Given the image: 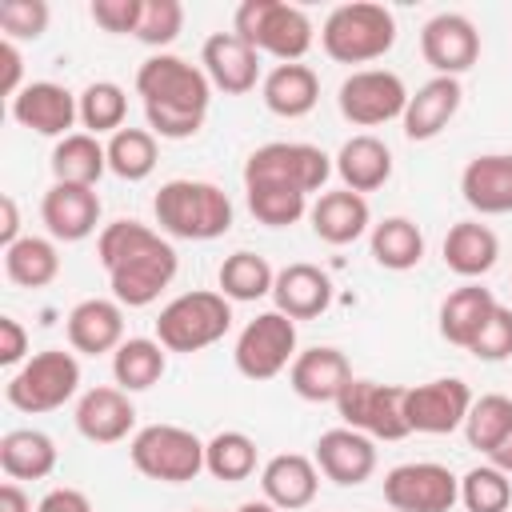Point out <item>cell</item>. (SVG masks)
Segmentation results:
<instances>
[{"label": "cell", "mask_w": 512, "mask_h": 512, "mask_svg": "<svg viewBox=\"0 0 512 512\" xmlns=\"http://www.w3.org/2000/svg\"><path fill=\"white\" fill-rule=\"evenodd\" d=\"M152 216L176 240H216L232 228V200L208 180H168L152 200Z\"/></svg>", "instance_id": "3"}, {"label": "cell", "mask_w": 512, "mask_h": 512, "mask_svg": "<svg viewBox=\"0 0 512 512\" xmlns=\"http://www.w3.org/2000/svg\"><path fill=\"white\" fill-rule=\"evenodd\" d=\"M96 260L108 272L112 300L124 308H148L176 280V248L140 220H112L96 236Z\"/></svg>", "instance_id": "1"}, {"label": "cell", "mask_w": 512, "mask_h": 512, "mask_svg": "<svg viewBox=\"0 0 512 512\" xmlns=\"http://www.w3.org/2000/svg\"><path fill=\"white\" fill-rule=\"evenodd\" d=\"M384 500L392 512H452L460 504V480L436 460L396 464L384 476Z\"/></svg>", "instance_id": "13"}, {"label": "cell", "mask_w": 512, "mask_h": 512, "mask_svg": "<svg viewBox=\"0 0 512 512\" xmlns=\"http://www.w3.org/2000/svg\"><path fill=\"white\" fill-rule=\"evenodd\" d=\"M232 32L280 64H300L316 40L308 12L284 0H244L232 16Z\"/></svg>", "instance_id": "5"}, {"label": "cell", "mask_w": 512, "mask_h": 512, "mask_svg": "<svg viewBox=\"0 0 512 512\" xmlns=\"http://www.w3.org/2000/svg\"><path fill=\"white\" fill-rule=\"evenodd\" d=\"M420 56L436 76H464L480 60V32L460 12H436L420 28Z\"/></svg>", "instance_id": "15"}, {"label": "cell", "mask_w": 512, "mask_h": 512, "mask_svg": "<svg viewBox=\"0 0 512 512\" xmlns=\"http://www.w3.org/2000/svg\"><path fill=\"white\" fill-rule=\"evenodd\" d=\"M140 12H144V0H92L88 4V16L96 20V28L112 32V36H136L140 28Z\"/></svg>", "instance_id": "47"}, {"label": "cell", "mask_w": 512, "mask_h": 512, "mask_svg": "<svg viewBox=\"0 0 512 512\" xmlns=\"http://www.w3.org/2000/svg\"><path fill=\"white\" fill-rule=\"evenodd\" d=\"M12 120L20 128H32L36 136L64 140L80 120V96H72L56 80H32L12 96Z\"/></svg>", "instance_id": "16"}, {"label": "cell", "mask_w": 512, "mask_h": 512, "mask_svg": "<svg viewBox=\"0 0 512 512\" xmlns=\"http://www.w3.org/2000/svg\"><path fill=\"white\" fill-rule=\"evenodd\" d=\"M468 352H472L476 360H484V364L508 360V356H512V308L496 304L492 316L484 320V328L476 332V340L468 344Z\"/></svg>", "instance_id": "46"}, {"label": "cell", "mask_w": 512, "mask_h": 512, "mask_svg": "<svg viewBox=\"0 0 512 512\" xmlns=\"http://www.w3.org/2000/svg\"><path fill=\"white\" fill-rule=\"evenodd\" d=\"M132 468L160 484H188L204 472V440L180 424H148L128 444Z\"/></svg>", "instance_id": "8"}, {"label": "cell", "mask_w": 512, "mask_h": 512, "mask_svg": "<svg viewBox=\"0 0 512 512\" xmlns=\"http://www.w3.org/2000/svg\"><path fill=\"white\" fill-rule=\"evenodd\" d=\"M260 492L280 512L308 508L320 492V468H316V460H308L300 452H280L260 468Z\"/></svg>", "instance_id": "24"}, {"label": "cell", "mask_w": 512, "mask_h": 512, "mask_svg": "<svg viewBox=\"0 0 512 512\" xmlns=\"http://www.w3.org/2000/svg\"><path fill=\"white\" fill-rule=\"evenodd\" d=\"M192 512H204V508H192Z\"/></svg>", "instance_id": "55"}, {"label": "cell", "mask_w": 512, "mask_h": 512, "mask_svg": "<svg viewBox=\"0 0 512 512\" xmlns=\"http://www.w3.org/2000/svg\"><path fill=\"white\" fill-rule=\"evenodd\" d=\"M312 460H316L320 476H328L332 484L356 488V484H364L376 472V440H368L364 432L340 424V428L320 432Z\"/></svg>", "instance_id": "17"}, {"label": "cell", "mask_w": 512, "mask_h": 512, "mask_svg": "<svg viewBox=\"0 0 512 512\" xmlns=\"http://www.w3.org/2000/svg\"><path fill=\"white\" fill-rule=\"evenodd\" d=\"M368 248H372V260L380 268L408 272V268H416L424 260V232L408 216H384L380 224H372Z\"/></svg>", "instance_id": "34"}, {"label": "cell", "mask_w": 512, "mask_h": 512, "mask_svg": "<svg viewBox=\"0 0 512 512\" xmlns=\"http://www.w3.org/2000/svg\"><path fill=\"white\" fill-rule=\"evenodd\" d=\"M28 360V332L16 316H0V364L4 368H20Z\"/></svg>", "instance_id": "48"}, {"label": "cell", "mask_w": 512, "mask_h": 512, "mask_svg": "<svg viewBox=\"0 0 512 512\" xmlns=\"http://www.w3.org/2000/svg\"><path fill=\"white\" fill-rule=\"evenodd\" d=\"M0 468L8 480H44L56 472V444L40 428H12L0 436Z\"/></svg>", "instance_id": "32"}, {"label": "cell", "mask_w": 512, "mask_h": 512, "mask_svg": "<svg viewBox=\"0 0 512 512\" xmlns=\"http://www.w3.org/2000/svg\"><path fill=\"white\" fill-rule=\"evenodd\" d=\"M136 96L148 116V132L160 140H188L200 132L208 104H212V84L204 68L188 64L184 56L156 52L136 68Z\"/></svg>", "instance_id": "2"}, {"label": "cell", "mask_w": 512, "mask_h": 512, "mask_svg": "<svg viewBox=\"0 0 512 512\" xmlns=\"http://www.w3.org/2000/svg\"><path fill=\"white\" fill-rule=\"evenodd\" d=\"M164 368H168V348L148 336H128L112 352V376H116V388L124 392H148L164 376Z\"/></svg>", "instance_id": "35"}, {"label": "cell", "mask_w": 512, "mask_h": 512, "mask_svg": "<svg viewBox=\"0 0 512 512\" xmlns=\"http://www.w3.org/2000/svg\"><path fill=\"white\" fill-rule=\"evenodd\" d=\"M404 396H408L404 384H380V380L352 376V384L336 400V412L344 428H356L368 440H404L408 436Z\"/></svg>", "instance_id": "10"}, {"label": "cell", "mask_w": 512, "mask_h": 512, "mask_svg": "<svg viewBox=\"0 0 512 512\" xmlns=\"http://www.w3.org/2000/svg\"><path fill=\"white\" fill-rule=\"evenodd\" d=\"M36 512H92V500L80 488H52V492H44Z\"/></svg>", "instance_id": "49"}, {"label": "cell", "mask_w": 512, "mask_h": 512, "mask_svg": "<svg viewBox=\"0 0 512 512\" xmlns=\"http://www.w3.org/2000/svg\"><path fill=\"white\" fill-rule=\"evenodd\" d=\"M4 276L20 288H48L60 276V252L44 236H20L4 248Z\"/></svg>", "instance_id": "36"}, {"label": "cell", "mask_w": 512, "mask_h": 512, "mask_svg": "<svg viewBox=\"0 0 512 512\" xmlns=\"http://www.w3.org/2000/svg\"><path fill=\"white\" fill-rule=\"evenodd\" d=\"M460 196L480 216H508L512 212V152H484L464 164Z\"/></svg>", "instance_id": "23"}, {"label": "cell", "mask_w": 512, "mask_h": 512, "mask_svg": "<svg viewBox=\"0 0 512 512\" xmlns=\"http://www.w3.org/2000/svg\"><path fill=\"white\" fill-rule=\"evenodd\" d=\"M236 512H280V508H272L268 500H248V504H240Z\"/></svg>", "instance_id": "54"}, {"label": "cell", "mask_w": 512, "mask_h": 512, "mask_svg": "<svg viewBox=\"0 0 512 512\" xmlns=\"http://www.w3.org/2000/svg\"><path fill=\"white\" fill-rule=\"evenodd\" d=\"M472 388L460 376H440L428 384L408 388L404 396V420L408 432H424V436H448L456 428H464L468 408H472Z\"/></svg>", "instance_id": "14"}, {"label": "cell", "mask_w": 512, "mask_h": 512, "mask_svg": "<svg viewBox=\"0 0 512 512\" xmlns=\"http://www.w3.org/2000/svg\"><path fill=\"white\" fill-rule=\"evenodd\" d=\"M0 60H4V80H0V92L4 96H16L24 84H20V76H24V56H20V48L12 44V40H0Z\"/></svg>", "instance_id": "50"}, {"label": "cell", "mask_w": 512, "mask_h": 512, "mask_svg": "<svg viewBox=\"0 0 512 512\" xmlns=\"http://www.w3.org/2000/svg\"><path fill=\"white\" fill-rule=\"evenodd\" d=\"M396 44V16L384 4L352 0L324 16L320 48L336 64H372Z\"/></svg>", "instance_id": "4"}, {"label": "cell", "mask_w": 512, "mask_h": 512, "mask_svg": "<svg viewBox=\"0 0 512 512\" xmlns=\"http://www.w3.org/2000/svg\"><path fill=\"white\" fill-rule=\"evenodd\" d=\"M200 68L212 88H220L228 96H244L260 80V52L252 44H244L236 32H212L200 48Z\"/></svg>", "instance_id": "18"}, {"label": "cell", "mask_w": 512, "mask_h": 512, "mask_svg": "<svg viewBox=\"0 0 512 512\" xmlns=\"http://www.w3.org/2000/svg\"><path fill=\"white\" fill-rule=\"evenodd\" d=\"M232 360H236V372L244 380H272V376H280L296 360V320H288L276 308L260 312L256 320H248L240 328Z\"/></svg>", "instance_id": "11"}, {"label": "cell", "mask_w": 512, "mask_h": 512, "mask_svg": "<svg viewBox=\"0 0 512 512\" xmlns=\"http://www.w3.org/2000/svg\"><path fill=\"white\" fill-rule=\"evenodd\" d=\"M288 384L308 404H336L340 392L352 384V364L340 348L316 344V348L296 352V360L288 368Z\"/></svg>", "instance_id": "19"}, {"label": "cell", "mask_w": 512, "mask_h": 512, "mask_svg": "<svg viewBox=\"0 0 512 512\" xmlns=\"http://www.w3.org/2000/svg\"><path fill=\"white\" fill-rule=\"evenodd\" d=\"M40 220L52 240H64V244L88 240L100 224V196L96 188H84V184H52L40 200Z\"/></svg>", "instance_id": "21"}, {"label": "cell", "mask_w": 512, "mask_h": 512, "mask_svg": "<svg viewBox=\"0 0 512 512\" xmlns=\"http://www.w3.org/2000/svg\"><path fill=\"white\" fill-rule=\"evenodd\" d=\"M496 256H500V240H496V232H492L488 224H480V220H460V224H452L448 236H444V264H448V272H456L460 280H476V276L492 272Z\"/></svg>", "instance_id": "31"}, {"label": "cell", "mask_w": 512, "mask_h": 512, "mask_svg": "<svg viewBox=\"0 0 512 512\" xmlns=\"http://www.w3.org/2000/svg\"><path fill=\"white\" fill-rule=\"evenodd\" d=\"M248 212L268 228H288L300 216H308V196L288 184H244Z\"/></svg>", "instance_id": "41"}, {"label": "cell", "mask_w": 512, "mask_h": 512, "mask_svg": "<svg viewBox=\"0 0 512 512\" xmlns=\"http://www.w3.org/2000/svg\"><path fill=\"white\" fill-rule=\"evenodd\" d=\"M408 88L396 72L388 68H356L352 76H344L340 92H336V104H340V116L356 128H376V124H388V120H400L404 108H408Z\"/></svg>", "instance_id": "12"}, {"label": "cell", "mask_w": 512, "mask_h": 512, "mask_svg": "<svg viewBox=\"0 0 512 512\" xmlns=\"http://www.w3.org/2000/svg\"><path fill=\"white\" fill-rule=\"evenodd\" d=\"M204 472L224 480V484H240L256 472V440L240 428H224L212 440H204Z\"/></svg>", "instance_id": "38"}, {"label": "cell", "mask_w": 512, "mask_h": 512, "mask_svg": "<svg viewBox=\"0 0 512 512\" xmlns=\"http://www.w3.org/2000/svg\"><path fill=\"white\" fill-rule=\"evenodd\" d=\"M272 300H276V312H284L288 320H316L332 304V280L324 268L300 260L276 272Z\"/></svg>", "instance_id": "26"}, {"label": "cell", "mask_w": 512, "mask_h": 512, "mask_svg": "<svg viewBox=\"0 0 512 512\" xmlns=\"http://www.w3.org/2000/svg\"><path fill=\"white\" fill-rule=\"evenodd\" d=\"M136 428V404L124 388L100 384L76 400V432L88 444H120Z\"/></svg>", "instance_id": "20"}, {"label": "cell", "mask_w": 512, "mask_h": 512, "mask_svg": "<svg viewBox=\"0 0 512 512\" xmlns=\"http://www.w3.org/2000/svg\"><path fill=\"white\" fill-rule=\"evenodd\" d=\"M216 284H220V292H224L228 300L252 304V300H260V296H272L276 272H272V264H268L260 252L240 248V252L224 256V264H220V272H216Z\"/></svg>", "instance_id": "37"}, {"label": "cell", "mask_w": 512, "mask_h": 512, "mask_svg": "<svg viewBox=\"0 0 512 512\" xmlns=\"http://www.w3.org/2000/svg\"><path fill=\"white\" fill-rule=\"evenodd\" d=\"M308 220H312V232L332 244V248H344L352 240H360L372 224V212H368V200L360 192H348V188H336V192H320L316 204L308 208Z\"/></svg>", "instance_id": "27"}, {"label": "cell", "mask_w": 512, "mask_h": 512, "mask_svg": "<svg viewBox=\"0 0 512 512\" xmlns=\"http://www.w3.org/2000/svg\"><path fill=\"white\" fill-rule=\"evenodd\" d=\"M64 332H68L72 352H84V356L116 352L124 344V304L104 300V296H88L68 312Z\"/></svg>", "instance_id": "22"}, {"label": "cell", "mask_w": 512, "mask_h": 512, "mask_svg": "<svg viewBox=\"0 0 512 512\" xmlns=\"http://www.w3.org/2000/svg\"><path fill=\"white\" fill-rule=\"evenodd\" d=\"M104 148H108V172L128 184L148 180L156 168V136L148 128H120L108 136Z\"/></svg>", "instance_id": "39"}, {"label": "cell", "mask_w": 512, "mask_h": 512, "mask_svg": "<svg viewBox=\"0 0 512 512\" xmlns=\"http://www.w3.org/2000/svg\"><path fill=\"white\" fill-rule=\"evenodd\" d=\"M460 504L468 512H508L512 508V476L492 464L468 468L460 476Z\"/></svg>", "instance_id": "42"}, {"label": "cell", "mask_w": 512, "mask_h": 512, "mask_svg": "<svg viewBox=\"0 0 512 512\" xmlns=\"http://www.w3.org/2000/svg\"><path fill=\"white\" fill-rule=\"evenodd\" d=\"M508 428H512V396L488 392V396L472 400L468 420H464V440H468L476 452H488Z\"/></svg>", "instance_id": "43"}, {"label": "cell", "mask_w": 512, "mask_h": 512, "mask_svg": "<svg viewBox=\"0 0 512 512\" xmlns=\"http://www.w3.org/2000/svg\"><path fill=\"white\" fill-rule=\"evenodd\" d=\"M484 456H488V464H492V468H500V472H508V476H512V428H508V432H504V436H500Z\"/></svg>", "instance_id": "53"}, {"label": "cell", "mask_w": 512, "mask_h": 512, "mask_svg": "<svg viewBox=\"0 0 512 512\" xmlns=\"http://www.w3.org/2000/svg\"><path fill=\"white\" fill-rule=\"evenodd\" d=\"M260 96H264V108L272 116H284V120H300L316 108L320 100V76L308 68V64H276L264 80H260Z\"/></svg>", "instance_id": "29"}, {"label": "cell", "mask_w": 512, "mask_h": 512, "mask_svg": "<svg viewBox=\"0 0 512 512\" xmlns=\"http://www.w3.org/2000/svg\"><path fill=\"white\" fill-rule=\"evenodd\" d=\"M460 100H464V88H460L456 76H432L428 84H420L408 96V108L400 116L404 136L408 140H432V136H440L452 124V116L460 112Z\"/></svg>", "instance_id": "25"}, {"label": "cell", "mask_w": 512, "mask_h": 512, "mask_svg": "<svg viewBox=\"0 0 512 512\" xmlns=\"http://www.w3.org/2000/svg\"><path fill=\"white\" fill-rule=\"evenodd\" d=\"M108 172V148L92 132H72L56 140L52 148V176L56 184H84L96 188V180Z\"/></svg>", "instance_id": "33"}, {"label": "cell", "mask_w": 512, "mask_h": 512, "mask_svg": "<svg viewBox=\"0 0 512 512\" xmlns=\"http://www.w3.org/2000/svg\"><path fill=\"white\" fill-rule=\"evenodd\" d=\"M20 240V208H16V200L4 192L0 196V248H12Z\"/></svg>", "instance_id": "51"}, {"label": "cell", "mask_w": 512, "mask_h": 512, "mask_svg": "<svg viewBox=\"0 0 512 512\" xmlns=\"http://www.w3.org/2000/svg\"><path fill=\"white\" fill-rule=\"evenodd\" d=\"M184 28V4L180 0H144L136 40L148 48H168Z\"/></svg>", "instance_id": "44"}, {"label": "cell", "mask_w": 512, "mask_h": 512, "mask_svg": "<svg viewBox=\"0 0 512 512\" xmlns=\"http://www.w3.org/2000/svg\"><path fill=\"white\" fill-rule=\"evenodd\" d=\"M496 304L500 300L492 296V288H480L476 280H464L460 288H452L440 300V336L468 352V344L476 340V332L484 328V320L492 316Z\"/></svg>", "instance_id": "30"}, {"label": "cell", "mask_w": 512, "mask_h": 512, "mask_svg": "<svg viewBox=\"0 0 512 512\" xmlns=\"http://www.w3.org/2000/svg\"><path fill=\"white\" fill-rule=\"evenodd\" d=\"M228 328H232V300L224 292H208V288L180 292L156 316V340L168 352L212 348L216 340H224Z\"/></svg>", "instance_id": "6"}, {"label": "cell", "mask_w": 512, "mask_h": 512, "mask_svg": "<svg viewBox=\"0 0 512 512\" xmlns=\"http://www.w3.org/2000/svg\"><path fill=\"white\" fill-rule=\"evenodd\" d=\"M124 116H128V96L120 84L112 80H92L84 92H80V124L92 132V136H112L124 128Z\"/></svg>", "instance_id": "40"}, {"label": "cell", "mask_w": 512, "mask_h": 512, "mask_svg": "<svg viewBox=\"0 0 512 512\" xmlns=\"http://www.w3.org/2000/svg\"><path fill=\"white\" fill-rule=\"evenodd\" d=\"M80 388V360L64 348H44L36 356H28L4 384V400L16 412L40 416V412H56L64 408Z\"/></svg>", "instance_id": "7"}, {"label": "cell", "mask_w": 512, "mask_h": 512, "mask_svg": "<svg viewBox=\"0 0 512 512\" xmlns=\"http://www.w3.org/2000/svg\"><path fill=\"white\" fill-rule=\"evenodd\" d=\"M0 512H32V500L24 496V488L16 480L0 484Z\"/></svg>", "instance_id": "52"}, {"label": "cell", "mask_w": 512, "mask_h": 512, "mask_svg": "<svg viewBox=\"0 0 512 512\" xmlns=\"http://www.w3.org/2000/svg\"><path fill=\"white\" fill-rule=\"evenodd\" d=\"M52 8L44 0H4L0 4V32L4 40H40L48 32Z\"/></svg>", "instance_id": "45"}, {"label": "cell", "mask_w": 512, "mask_h": 512, "mask_svg": "<svg viewBox=\"0 0 512 512\" xmlns=\"http://www.w3.org/2000/svg\"><path fill=\"white\" fill-rule=\"evenodd\" d=\"M332 168H336V176L344 180L348 192H360L364 196V192H376V188L388 184V176H392V152H388V144L380 136L360 132V136H352V140L340 144V152L332 156Z\"/></svg>", "instance_id": "28"}, {"label": "cell", "mask_w": 512, "mask_h": 512, "mask_svg": "<svg viewBox=\"0 0 512 512\" xmlns=\"http://www.w3.org/2000/svg\"><path fill=\"white\" fill-rule=\"evenodd\" d=\"M328 176H332V156L304 140H272L244 160V184H288L304 196L320 192Z\"/></svg>", "instance_id": "9"}]
</instances>
